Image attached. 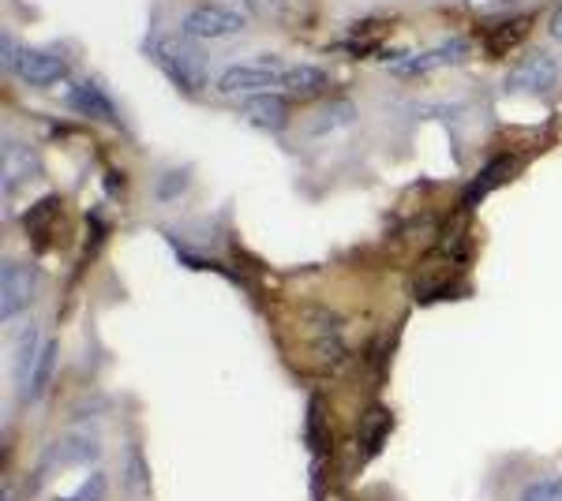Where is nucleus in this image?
<instances>
[{"label": "nucleus", "instance_id": "obj_2", "mask_svg": "<svg viewBox=\"0 0 562 501\" xmlns=\"http://www.w3.org/2000/svg\"><path fill=\"white\" fill-rule=\"evenodd\" d=\"M154 57L184 94H199L206 87V53L188 34H161L154 42Z\"/></svg>", "mask_w": 562, "mask_h": 501}, {"label": "nucleus", "instance_id": "obj_13", "mask_svg": "<svg viewBox=\"0 0 562 501\" xmlns=\"http://www.w3.org/2000/svg\"><path fill=\"white\" fill-rule=\"evenodd\" d=\"M240 113H244V121L251 127H259V132H278V127L285 124V102H281L274 90H270V94L244 98Z\"/></svg>", "mask_w": 562, "mask_h": 501}, {"label": "nucleus", "instance_id": "obj_15", "mask_svg": "<svg viewBox=\"0 0 562 501\" xmlns=\"http://www.w3.org/2000/svg\"><path fill=\"white\" fill-rule=\"evenodd\" d=\"M326 87V71L315 68V64H293V68L281 71L278 90H289V94H315V90Z\"/></svg>", "mask_w": 562, "mask_h": 501}, {"label": "nucleus", "instance_id": "obj_7", "mask_svg": "<svg viewBox=\"0 0 562 501\" xmlns=\"http://www.w3.org/2000/svg\"><path fill=\"white\" fill-rule=\"evenodd\" d=\"M559 83V60L543 49H532L518 68L506 76V90L510 94H548Z\"/></svg>", "mask_w": 562, "mask_h": 501}, {"label": "nucleus", "instance_id": "obj_5", "mask_svg": "<svg viewBox=\"0 0 562 501\" xmlns=\"http://www.w3.org/2000/svg\"><path fill=\"white\" fill-rule=\"evenodd\" d=\"M102 460V445L90 431H68L65 439L49 445V453L42 457V476H53L60 468H90V464Z\"/></svg>", "mask_w": 562, "mask_h": 501}, {"label": "nucleus", "instance_id": "obj_20", "mask_svg": "<svg viewBox=\"0 0 562 501\" xmlns=\"http://www.w3.org/2000/svg\"><path fill=\"white\" fill-rule=\"evenodd\" d=\"M135 476H139L143 482H147V468H143L139 453L128 449V460H124V482H128V490H132V494H135Z\"/></svg>", "mask_w": 562, "mask_h": 501}, {"label": "nucleus", "instance_id": "obj_6", "mask_svg": "<svg viewBox=\"0 0 562 501\" xmlns=\"http://www.w3.org/2000/svg\"><path fill=\"white\" fill-rule=\"evenodd\" d=\"M34 288H38L34 270L20 259H4V266H0V318H4V322L20 318L26 307H31Z\"/></svg>", "mask_w": 562, "mask_h": 501}, {"label": "nucleus", "instance_id": "obj_17", "mask_svg": "<svg viewBox=\"0 0 562 501\" xmlns=\"http://www.w3.org/2000/svg\"><path fill=\"white\" fill-rule=\"evenodd\" d=\"M53 363H57V341H53V337H45V349H42L38 371H34L31 397H26V405H31V400H38V397H42V389L49 386V378H53Z\"/></svg>", "mask_w": 562, "mask_h": 501}, {"label": "nucleus", "instance_id": "obj_14", "mask_svg": "<svg viewBox=\"0 0 562 501\" xmlns=\"http://www.w3.org/2000/svg\"><path fill=\"white\" fill-rule=\"evenodd\" d=\"M390 431H394V419H390L386 408H371V412L364 415V423H360V457L371 460L379 449L386 445Z\"/></svg>", "mask_w": 562, "mask_h": 501}, {"label": "nucleus", "instance_id": "obj_21", "mask_svg": "<svg viewBox=\"0 0 562 501\" xmlns=\"http://www.w3.org/2000/svg\"><path fill=\"white\" fill-rule=\"evenodd\" d=\"M551 38L562 42V8H555V15H551Z\"/></svg>", "mask_w": 562, "mask_h": 501}, {"label": "nucleus", "instance_id": "obj_16", "mask_svg": "<svg viewBox=\"0 0 562 501\" xmlns=\"http://www.w3.org/2000/svg\"><path fill=\"white\" fill-rule=\"evenodd\" d=\"M352 116V105H326L319 109L315 116H307V124H304V135L307 139H315V135H330V132H338L341 124H346Z\"/></svg>", "mask_w": 562, "mask_h": 501}, {"label": "nucleus", "instance_id": "obj_19", "mask_svg": "<svg viewBox=\"0 0 562 501\" xmlns=\"http://www.w3.org/2000/svg\"><path fill=\"white\" fill-rule=\"evenodd\" d=\"M518 501H562V476H543L529 482Z\"/></svg>", "mask_w": 562, "mask_h": 501}, {"label": "nucleus", "instance_id": "obj_22", "mask_svg": "<svg viewBox=\"0 0 562 501\" xmlns=\"http://www.w3.org/2000/svg\"><path fill=\"white\" fill-rule=\"evenodd\" d=\"M259 4H262V8H270V12L278 15V12H285V8H289V0H259Z\"/></svg>", "mask_w": 562, "mask_h": 501}, {"label": "nucleus", "instance_id": "obj_8", "mask_svg": "<svg viewBox=\"0 0 562 501\" xmlns=\"http://www.w3.org/2000/svg\"><path fill=\"white\" fill-rule=\"evenodd\" d=\"M473 53V45L465 38H447L439 45H431V49L416 53V57H405L402 64H394V76L402 79H416V76H428L435 68H447V64H461Z\"/></svg>", "mask_w": 562, "mask_h": 501}, {"label": "nucleus", "instance_id": "obj_23", "mask_svg": "<svg viewBox=\"0 0 562 501\" xmlns=\"http://www.w3.org/2000/svg\"><path fill=\"white\" fill-rule=\"evenodd\" d=\"M233 4H237V8H240V12H244V15H248V12H251V8H256V4H259V0H233Z\"/></svg>", "mask_w": 562, "mask_h": 501}, {"label": "nucleus", "instance_id": "obj_12", "mask_svg": "<svg viewBox=\"0 0 562 501\" xmlns=\"http://www.w3.org/2000/svg\"><path fill=\"white\" fill-rule=\"evenodd\" d=\"M68 105L76 109V113L90 116V121H105V124H116V109L109 102V94L98 83H71L68 87Z\"/></svg>", "mask_w": 562, "mask_h": 501}, {"label": "nucleus", "instance_id": "obj_9", "mask_svg": "<svg viewBox=\"0 0 562 501\" xmlns=\"http://www.w3.org/2000/svg\"><path fill=\"white\" fill-rule=\"evenodd\" d=\"M42 172L38 153L26 147L23 139H12L4 135V166H0V180H4V195H15L20 187L31 184L34 177Z\"/></svg>", "mask_w": 562, "mask_h": 501}, {"label": "nucleus", "instance_id": "obj_1", "mask_svg": "<svg viewBox=\"0 0 562 501\" xmlns=\"http://www.w3.org/2000/svg\"><path fill=\"white\" fill-rule=\"evenodd\" d=\"M4 49V76H15L20 83L34 87V90H49L68 79V64L57 57V53L45 49H31V45L15 42L12 34H4L0 42Z\"/></svg>", "mask_w": 562, "mask_h": 501}, {"label": "nucleus", "instance_id": "obj_18", "mask_svg": "<svg viewBox=\"0 0 562 501\" xmlns=\"http://www.w3.org/2000/svg\"><path fill=\"white\" fill-rule=\"evenodd\" d=\"M109 494V476L105 471H94L87 482H79L76 494H60L57 501H105Z\"/></svg>", "mask_w": 562, "mask_h": 501}, {"label": "nucleus", "instance_id": "obj_11", "mask_svg": "<svg viewBox=\"0 0 562 501\" xmlns=\"http://www.w3.org/2000/svg\"><path fill=\"white\" fill-rule=\"evenodd\" d=\"M42 330L38 326H26L20 333V344H15V389H20V397L26 400L31 397V382H34V371H38V360H42Z\"/></svg>", "mask_w": 562, "mask_h": 501}, {"label": "nucleus", "instance_id": "obj_3", "mask_svg": "<svg viewBox=\"0 0 562 501\" xmlns=\"http://www.w3.org/2000/svg\"><path fill=\"white\" fill-rule=\"evenodd\" d=\"M281 71L285 64L278 57H256V60H237V64H225L222 71L214 76V90L225 98H256V94H270L281 83Z\"/></svg>", "mask_w": 562, "mask_h": 501}, {"label": "nucleus", "instance_id": "obj_10", "mask_svg": "<svg viewBox=\"0 0 562 501\" xmlns=\"http://www.w3.org/2000/svg\"><path fill=\"white\" fill-rule=\"evenodd\" d=\"M514 172H518V158H514V153H498V158H492V161H487V166L473 177V184L465 187V206L484 203V198L492 195L495 187H503L506 180L514 177Z\"/></svg>", "mask_w": 562, "mask_h": 501}, {"label": "nucleus", "instance_id": "obj_24", "mask_svg": "<svg viewBox=\"0 0 562 501\" xmlns=\"http://www.w3.org/2000/svg\"><path fill=\"white\" fill-rule=\"evenodd\" d=\"M0 501H12V494H4V498H0Z\"/></svg>", "mask_w": 562, "mask_h": 501}, {"label": "nucleus", "instance_id": "obj_4", "mask_svg": "<svg viewBox=\"0 0 562 501\" xmlns=\"http://www.w3.org/2000/svg\"><path fill=\"white\" fill-rule=\"evenodd\" d=\"M248 26V15L233 4H214V0H203V4H192L184 15H180V34L195 42H214V38H229V34H240Z\"/></svg>", "mask_w": 562, "mask_h": 501}]
</instances>
